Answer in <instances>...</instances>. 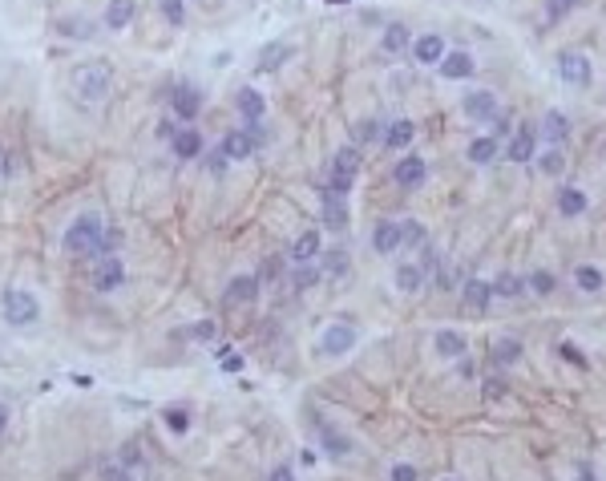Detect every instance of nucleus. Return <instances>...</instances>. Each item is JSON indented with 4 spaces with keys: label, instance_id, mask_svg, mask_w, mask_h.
Masks as SVG:
<instances>
[{
    "label": "nucleus",
    "instance_id": "1",
    "mask_svg": "<svg viewBox=\"0 0 606 481\" xmlns=\"http://www.w3.org/2000/svg\"><path fill=\"white\" fill-rule=\"evenodd\" d=\"M73 93L81 105H101L110 98V65L105 61H89L73 69Z\"/></svg>",
    "mask_w": 606,
    "mask_h": 481
},
{
    "label": "nucleus",
    "instance_id": "2",
    "mask_svg": "<svg viewBox=\"0 0 606 481\" xmlns=\"http://www.w3.org/2000/svg\"><path fill=\"white\" fill-rule=\"evenodd\" d=\"M105 219L101 214H81V219L65 231V251L73 255H101V243H105Z\"/></svg>",
    "mask_w": 606,
    "mask_h": 481
},
{
    "label": "nucleus",
    "instance_id": "3",
    "mask_svg": "<svg viewBox=\"0 0 606 481\" xmlns=\"http://www.w3.org/2000/svg\"><path fill=\"white\" fill-rule=\"evenodd\" d=\"M356 174H360V150H356V146H344L340 154H335V162H332V178H328V190H335V195H348Z\"/></svg>",
    "mask_w": 606,
    "mask_h": 481
},
{
    "label": "nucleus",
    "instance_id": "4",
    "mask_svg": "<svg viewBox=\"0 0 606 481\" xmlns=\"http://www.w3.org/2000/svg\"><path fill=\"white\" fill-rule=\"evenodd\" d=\"M37 299L28 296V291H21V287H13V291H4V320L16 324V328H25V324L37 320Z\"/></svg>",
    "mask_w": 606,
    "mask_h": 481
},
{
    "label": "nucleus",
    "instance_id": "5",
    "mask_svg": "<svg viewBox=\"0 0 606 481\" xmlns=\"http://www.w3.org/2000/svg\"><path fill=\"white\" fill-rule=\"evenodd\" d=\"M558 73L566 77L570 86H590V77H594L590 57H586V53H574V49L558 53Z\"/></svg>",
    "mask_w": 606,
    "mask_h": 481
},
{
    "label": "nucleus",
    "instance_id": "6",
    "mask_svg": "<svg viewBox=\"0 0 606 481\" xmlns=\"http://www.w3.org/2000/svg\"><path fill=\"white\" fill-rule=\"evenodd\" d=\"M255 146H259V130L251 125V130H231V134L223 138V158L231 162H243L255 154Z\"/></svg>",
    "mask_w": 606,
    "mask_h": 481
},
{
    "label": "nucleus",
    "instance_id": "7",
    "mask_svg": "<svg viewBox=\"0 0 606 481\" xmlns=\"http://www.w3.org/2000/svg\"><path fill=\"white\" fill-rule=\"evenodd\" d=\"M352 344H356V328L352 324H332L323 332V352L328 356H344V352H352Z\"/></svg>",
    "mask_w": 606,
    "mask_h": 481
},
{
    "label": "nucleus",
    "instance_id": "8",
    "mask_svg": "<svg viewBox=\"0 0 606 481\" xmlns=\"http://www.w3.org/2000/svg\"><path fill=\"white\" fill-rule=\"evenodd\" d=\"M125 271H122V259H113V255H101V263L93 267V287L98 291H113V287H122Z\"/></svg>",
    "mask_w": 606,
    "mask_h": 481
},
{
    "label": "nucleus",
    "instance_id": "9",
    "mask_svg": "<svg viewBox=\"0 0 606 481\" xmlns=\"http://www.w3.org/2000/svg\"><path fill=\"white\" fill-rule=\"evenodd\" d=\"M465 113H469L473 122H489V118H497V98L493 93H485V89H473V93H465Z\"/></svg>",
    "mask_w": 606,
    "mask_h": 481
},
{
    "label": "nucleus",
    "instance_id": "10",
    "mask_svg": "<svg viewBox=\"0 0 606 481\" xmlns=\"http://www.w3.org/2000/svg\"><path fill=\"white\" fill-rule=\"evenodd\" d=\"M424 174H429L424 158H404V162H396L392 182H396V186H404V190H412V186H421V182H424Z\"/></svg>",
    "mask_w": 606,
    "mask_h": 481
},
{
    "label": "nucleus",
    "instance_id": "11",
    "mask_svg": "<svg viewBox=\"0 0 606 481\" xmlns=\"http://www.w3.org/2000/svg\"><path fill=\"white\" fill-rule=\"evenodd\" d=\"M400 222H376V231H372V247L380 251V255H392L400 251Z\"/></svg>",
    "mask_w": 606,
    "mask_h": 481
},
{
    "label": "nucleus",
    "instance_id": "12",
    "mask_svg": "<svg viewBox=\"0 0 606 481\" xmlns=\"http://www.w3.org/2000/svg\"><path fill=\"white\" fill-rule=\"evenodd\" d=\"M558 210H562L566 219L586 214V195H582L578 186H562V190H558Z\"/></svg>",
    "mask_w": 606,
    "mask_h": 481
},
{
    "label": "nucleus",
    "instance_id": "13",
    "mask_svg": "<svg viewBox=\"0 0 606 481\" xmlns=\"http://www.w3.org/2000/svg\"><path fill=\"white\" fill-rule=\"evenodd\" d=\"M412 53H417V61H421V65H437L441 57H445V45H441L437 33H424V37L412 45Z\"/></svg>",
    "mask_w": 606,
    "mask_h": 481
},
{
    "label": "nucleus",
    "instance_id": "14",
    "mask_svg": "<svg viewBox=\"0 0 606 481\" xmlns=\"http://www.w3.org/2000/svg\"><path fill=\"white\" fill-rule=\"evenodd\" d=\"M509 162H533V130L521 125L518 134L509 138Z\"/></svg>",
    "mask_w": 606,
    "mask_h": 481
},
{
    "label": "nucleus",
    "instance_id": "15",
    "mask_svg": "<svg viewBox=\"0 0 606 481\" xmlns=\"http://www.w3.org/2000/svg\"><path fill=\"white\" fill-rule=\"evenodd\" d=\"M437 65H441V73H445V77H453V81H457V77H469L473 69H477L469 53H449V57H441Z\"/></svg>",
    "mask_w": 606,
    "mask_h": 481
},
{
    "label": "nucleus",
    "instance_id": "16",
    "mask_svg": "<svg viewBox=\"0 0 606 481\" xmlns=\"http://www.w3.org/2000/svg\"><path fill=\"white\" fill-rule=\"evenodd\" d=\"M255 291H259V279L239 275V279H231V287H226V299H231V304H251V299H255Z\"/></svg>",
    "mask_w": 606,
    "mask_h": 481
},
{
    "label": "nucleus",
    "instance_id": "17",
    "mask_svg": "<svg viewBox=\"0 0 606 481\" xmlns=\"http://www.w3.org/2000/svg\"><path fill=\"white\" fill-rule=\"evenodd\" d=\"M315 255H320V234H315V231L299 234L296 247H291V263H311Z\"/></svg>",
    "mask_w": 606,
    "mask_h": 481
},
{
    "label": "nucleus",
    "instance_id": "18",
    "mask_svg": "<svg viewBox=\"0 0 606 481\" xmlns=\"http://www.w3.org/2000/svg\"><path fill=\"white\" fill-rule=\"evenodd\" d=\"M134 21V0H110V9H105V25L110 29H125Z\"/></svg>",
    "mask_w": 606,
    "mask_h": 481
},
{
    "label": "nucleus",
    "instance_id": "19",
    "mask_svg": "<svg viewBox=\"0 0 606 481\" xmlns=\"http://www.w3.org/2000/svg\"><path fill=\"white\" fill-rule=\"evenodd\" d=\"M198 150H202L198 130H178V134H174V154H178V158H198Z\"/></svg>",
    "mask_w": 606,
    "mask_h": 481
},
{
    "label": "nucleus",
    "instance_id": "20",
    "mask_svg": "<svg viewBox=\"0 0 606 481\" xmlns=\"http://www.w3.org/2000/svg\"><path fill=\"white\" fill-rule=\"evenodd\" d=\"M323 219H328V227H344V222H348L344 195H335V190H328V195H323Z\"/></svg>",
    "mask_w": 606,
    "mask_h": 481
},
{
    "label": "nucleus",
    "instance_id": "21",
    "mask_svg": "<svg viewBox=\"0 0 606 481\" xmlns=\"http://www.w3.org/2000/svg\"><path fill=\"white\" fill-rule=\"evenodd\" d=\"M542 134L550 138V142H566V134H570V122H566V113H558V110H550L542 118Z\"/></svg>",
    "mask_w": 606,
    "mask_h": 481
},
{
    "label": "nucleus",
    "instance_id": "22",
    "mask_svg": "<svg viewBox=\"0 0 606 481\" xmlns=\"http://www.w3.org/2000/svg\"><path fill=\"white\" fill-rule=\"evenodd\" d=\"M239 110H243V118L255 125L263 118V93L259 89H243V93H239Z\"/></svg>",
    "mask_w": 606,
    "mask_h": 481
},
{
    "label": "nucleus",
    "instance_id": "23",
    "mask_svg": "<svg viewBox=\"0 0 606 481\" xmlns=\"http://www.w3.org/2000/svg\"><path fill=\"white\" fill-rule=\"evenodd\" d=\"M526 287H530V284H526L521 275L506 271V275H501V279H497V284H493V296H501V299H518L521 291H526Z\"/></svg>",
    "mask_w": 606,
    "mask_h": 481
},
{
    "label": "nucleus",
    "instance_id": "24",
    "mask_svg": "<svg viewBox=\"0 0 606 481\" xmlns=\"http://www.w3.org/2000/svg\"><path fill=\"white\" fill-rule=\"evenodd\" d=\"M574 284H578L586 296H594V291H602V271H598V267H590V263H582L578 271H574Z\"/></svg>",
    "mask_w": 606,
    "mask_h": 481
},
{
    "label": "nucleus",
    "instance_id": "25",
    "mask_svg": "<svg viewBox=\"0 0 606 481\" xmlns=\"http://www.w3.org/2000/svg\"><path fill=\"white\" fill-rule=\"evenodd\" d=\"M198 105H202V98H198L190 86H182L178 93H174V110H178V118H194Z\"/></svg>",
    "mask_w": 606,
    "mask_h": 481
},
{
    "label": "nucleus",
    "instance_id": "26",
    "mask_svg": "<svg viewBox=\"0 0 606 481\" xmlns=\"http://www.w3.org/2000/svg\"><path fill=\"white\" fill-rule=\"evenodd\" d=\"M469 158L477 162V166H489V162L497 158V138H493V134H489V138H477V142L469 146Z\"/></svg>",
    "mask_w": 606,
    "mask_h": 481
},
{
    "label": "nucleus",
    "instance_id": "27",
    "mask_svg": "<svg viewBox=\"0 0 606 481\" xmlns=\"http://www.w3.org/2000/svg\"><path fill=\"white\" fill-rule=\"evenodd\" d=\"M489 296H493V287L481 284V279H469V284H465V304H469V308H489Z\"/></svg>",
    "mask_w": 606,
    "mask_h": 481
},
{
    "label": "nucleus",
    "instance_id": "28",
    "mask_svg": "<svg viewBox=\"0 0 606 481\" xmlns=\"http://www.w3.org/2000/svg\"><path fill=\"white\" fill-rule=\"evenodd\" d=\"M437 352H441V356H461V352H465V336L461 332H437Z\"/></svg>",
    "mask_w": 606,
    "mask_h": 481
},
{
    "label": "nucleus",
    "instance_id": "29",
    "mask_svg": "<svg viewBox=\"0 0 606 481\" xmlns=\"http://www.w3.org/2000/svg\"><path fill=\"white\" fill-rule=\"evenodd\" d=\"M396 287H400V291H421L424 287L421 267H396Z\"/></svg>",
    "mask_w": 606,
    "mask_h": 481
},
{
    "label": "nucleus",
    "instance_id": "30",
    "mask_svg": "<svg viewBox=\"0 0 606 481\" xmlns=\"http://www.w3.org/2000/svg\"><path fill=\"white\" fill-rule=\"evenodd\" d=\"M412 134H417V125L412 122H392L388 125V134H384V142H388V146H409Z\"/></svg>",
    "mask_w": 606,
    "mask_h": 481
},
{
    "label": "nucleus",
    "instance_id": "31",
    "mask_svg": "<svg viewBox=\"0 0 606 481\" xmlns=\"http://www.w3.org/2000/svg\"><path fill=\"white\" fill-rule=\"evenodd\" d=\"M287 57H291V49L275 41V45H267V49H263V57H259V69H279V65H283Z\"/></svg>",
    "mask_w": 606,
    "mask_h": 481
},
{
    "label": "nucleus",
    "instance_id": "32",
    "mask_svg": "<svg viewBox=\"0 0 606 481\" xmlns=\"http://www.w3.org/2000/svg\"><path fill=\"white\" fill-rule=\"evenodd\" d=\"M315 279H320V271H315L311 263H296V271H291V287H296V291H308Z\"/></svg>",
    "mask_w": 606,
    "mask_h": 481
},
{
    "label": "nucleus",
    "instance_id": "33",
    "mask_svg": "<svg viewBox=\"0 0 606 481\" xmlns=\"http://www.w3.org/2000/svg\"><path fill=\"white\" fill-rule=\"evenodd\" d=\"M493 360L497 364H518L521 360V340H501V344L493 348Z\"/></svg>",
    "mask_w": 606,
    "mask_h": 481
},
{
    "label": "nucleus",
    "instance_id": "34",
    "mask_svg": "<svg viewBox=\"0 0 606 481\" xmlns=\"http://www.w3.org/2000/svg\"><path fill=\"white\" fill-rule=\"evenodd\" d=\"M380 45H384V53H400L404 45H409V29H404V25H392L388 33H384Z\"/></svg>",
    "mask_w": 606,
    "mask_h": 481
},
{
    "label": "nucleus",
    "instance_id": "35",
    "mask_svg": "<svg viewBox=\"0 0 606 481\" xmlns=\"http://www.w3.org/2000/svg\"><path fill=\"white\" fill-rule=\"evenodd\" d=\"M526 284L533 287V296H554V287H558V279L550 271H533L530 279H526Z\"/></svg>",
    "mask_w": 606,
    "mask_h": 481
},
{
    "label": "nucleus",
    "instance_id": "36",
    "mask_svg": "<svg viewBox=\"0 0 606 481\" xmlns=\"http://www.w3.org/2000/svg\"><path fill=\"white\" fill-rule=\"evenodd\" d=\"M538 166H542V174H562V170H566V158H562V150L550 146L542 158H538Z\"/></svg>",
    "mask_w": 606,
    "mask_h": 481
},
{
    "label": "nucleus",
    "instance_id": "37",
    "mask_svg": "<svg viewBox=\"0 0 606 481\" xmlns=\"http://www.w3.org/2000/svg\"><path fill=\"white\" fill-rule=\"evenodd\" d=\"M400 239H404V243H412V247H421V243H424V227H421L417 219L400 222Z\"/></svg>",
    "mask_w": 606,
    "mask_h": 481
},
{
    "label": "nucleus",
    "instance_id": "38",
    "mask_svg": "<svg viewBox=\"0 0 606 481\" xmlns=\"http://www.w3.org/2000/svg\"><path fill=\"white\" fill-rule=\"evenodd\" d=\"M323 445H328V449H332L335 457H344L348 449H352V445H348L344 437H340V433H332V429H323Z\"/></svg>",
    "mask_w": 606,
    "mask_h": 481
},
{
    "label": "nucleus",
    "instance_id": "39",
    "mask_svg": "<svg viewBox=\"0 0 606 481\" xmlns=\"http://www.w3.org/2000/svg\"><path fill=\"white\" fill-rule=\"evenodd\" d=\"M570 9H574V0H545V13H550V21H562Z\"/></svg>",
    "mask_w": 606,
    "mask_h": 481
},
{
    "label": "nucleus",
    "instance_id": "40",
    "mask_svg": "<svg viewBox=\"0 0 606 481\" xmlns=\"http://www.w3.org/2000/svg\"><path fill=\"white\" fill-rule=\"evenodd\" d=\"M162 13L170 25H182V0H162Z\"/></svg>",
    "mask_w": 606,
    "mask_h": 481
},
{
    "label": "nucleus",
    "instance_id": "41",
    "mask_svg": "<svg viewBox=\"0 0 606 481\" xmlns=\"http://www.w3.org/2000/svg\"><path fill=\"white\" fill-rule=\"evenodd\" d=\"M166 425H170L174 433H186V425H190V417H186L182 408H170V413H166Z\"/></svg>",
    "mask_w": 606,
    "mask_h": 481
},
{
    "label": "nucleus",
    "instance_id": "42",
    "mask_svg": "<svg viewBox=\"0 0 606 481\" xmlns=\"http://www.w3.org/2000/svg\"><path fill=\"white\" fill-rule=\"evenodd\" d=\"M101 481H134L125 473V465H101Z\"/></svg>",
    "mask_w": 606,
    "mask_h": 481
},
{
    "label": "nucleus",
    "instance_id": "43",
    "mask_svg": "<svg viewBox=\"0 0 606 481\" xmlns=\"http://www.w3.org/2000/svg\"><path fill=\"white\" fill-rule=\"evenodd\" d=\"M328 271H332V275H344L348 271V255H344V251H332V255H328Z\"/></svg>",
    "mask_w": 606,
    "mask_h": 481
},
{
    "label": "nucleus",
    "instance_id": "44",
    "mask_svg": "<svg viewBox=\"0 0 606 481\" xmlns=\"http://www.w3.org/2000/svg\"><path fill=\"white\" fill-rule=\"evenodd\" d=\"M558 352H562V356H566L570 364H578V368H586V356H582V352H578L574 344H558Z\"/></svg>",
    "mask_w": 606,
    "mask_h": 481
},
{
    "label": "nucleus",
    "instance_id": "45",
    "mask_svg": "<svg viewBox=\"0 0 606 481\" xmlns=\"http://www.w3.org/2000/svg\"><path fill=\"white\" fill-rule=\"evenodd\" d=\"M219 364H223L226 372H239V368H243V356H239V352H231V348H226V352H223V360H219Z\"/></svg>",
    "mask_w": 606,
    "mask_h": 481
},
{
    "label": "nucleus",
    "instance_id": "46",
    "mask_svg": "<svg viewBox=\"0 0 606 481\" xmlns=\"http://www.w3.org/2000/svg\"><path fill=\"white\" fill-rule=\"evenodd\" d=\"M376 138V122H360L356 125V142H372Z\"/></svg>",
    "mask_w": 606,
    "mask_h": 481
},
{
    "label": "nucleus",
    "instance_id": "47",
    "mask_svg": "<svg viewBox=\"0 0 606 481\" xmlns=\"http://www.w3.org/2000/svg\"><path fill=\"white\" fill-rule=\"evenodd\" d=\"M392 481H417V469L412 465H392Z\"/></svg>",
    "mask_w": 606,
    "mask_h": 481
},
{
    "label": "nucleus",
    "instance_id": "48",
    "mask_svg": "<svg viewBox=\"0 0 606 481\" xmlns=\"http://www.w3.org/2000/svg\"><path fill=\"white\" fill-rule=\"evenodd\" d=\"M485 396H506V381H485Z\"/></svg>",
    "mask_w": 606,
    "mask_h": 481
},
{
    "label": "nucleus",
    "instance_id": "49",
    "mask_svg": "<svg viewBox=\"0 0 606 481\" xmlns=\"http://www.w3.org/2000/svg\"><path fill=\"white\" fill-rule=\"evenodd\" d=\"M271 481H296V477H291V469H287V465H279V469L271 473Z\"/></svg>",
    "mask_w": 606,
    "mask_h": 481
},
{
    "label": "nucleus",
    "instance_id": "50",
    "mask_svg": "<svg viewBox=\"0 0 606 481\" xmlns=\"http://www.w3.org/2000/svg\"><path fill=\"white\" fill-rule=\"evenodd\" d=\"M194 336H198V340H211V336H214V324H202V328H194Z\"/></svg>",
    "mask_w": 606,
    "mask_h": 481
},
{
    "label": "nucleus",
    "instance_id": "51",
    "mask_svg": "<svg viewBox=\"0 0 606 481\" xmlns=\"http://www.w3.org/2000/svg\"><path fill=\"white\" fill-rule=\"evenodd\" d=\"M4 425H9V408L0 405V433H4Z\"/></svg>",
    "mask_w": 606,
    "mask_h": 481
},
{
    "label": "nucleus",
    "instance_id": "52",
    "mask_svg": "<svg viewBox=\"0 0 606 481\" xmlns=\"http://www.w3.org/2000/svg\"><path fill=\"white\" fill-rule=\"evenodd\" d=\"M578 481H598V477H594V473H582V477Z\"/></svg>",
    "mask_w": 606,
    "mask_h": 481
},
{
    "label": "nucleus",
    "instance_id": "53",
    "mask_svg": "<svg viewBox=\"0 0 606 481\" xmlns=\"http://www.w3.org/2000/svg\"><path fill=\"white\" fill-rule=\"evenodd\" d=\"M328 4H348V0H328Z\"/></svg>",
    "mask_w": 606,
    "mask_h": 481
},
{
    "label": "nucleus",
    "instance_id": "54",
    "mask_svg": "<svg viewBox=\"0 0 606 481\" xmlns=\"http://www.w3.org/2000/svg\"><path fill=\"white\" fill-rule=\"evenodd\" d=\"M445 481H453V477H445Z\"/></svg>",
    "mask_w": 606,
    "mask_h": 481
}]
</instances>
